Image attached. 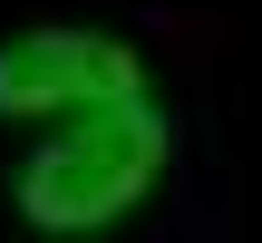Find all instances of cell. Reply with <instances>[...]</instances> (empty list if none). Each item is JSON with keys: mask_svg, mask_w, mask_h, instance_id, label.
<instances>
[{"mask_svg": "<svg viewBox=\"0 0 262 243\" xmlns=\"http://www.w3.org/2000/svg\"><path fill=\"white\" fill-rule=\"evenodd\" d=\"M156 175H165V107H156V88H117V97L68 107L58 136L19 156L10 205H19L29 234L78 243V234L126 224V214L156 195Z\"/></svg>", "mask_w": 262, "mask_h": 243, "instance_id": "obj_1", "label": "cell"}, {"mask_svg": "<svg viewBox=\"0 0 262 243\" xmlns=\"http://www.w3.org/2000/svg\"><path fill=\"white\" fill-rule=\"evenodd\" d=\"M117 88H146V58L107 29H19L0 39V117H68L88 97H117Z\"/></svg>", "mask_w": 262, "mask_h": 243, "instance_id": "obj_2", "label": "cell"}]
</instances>
